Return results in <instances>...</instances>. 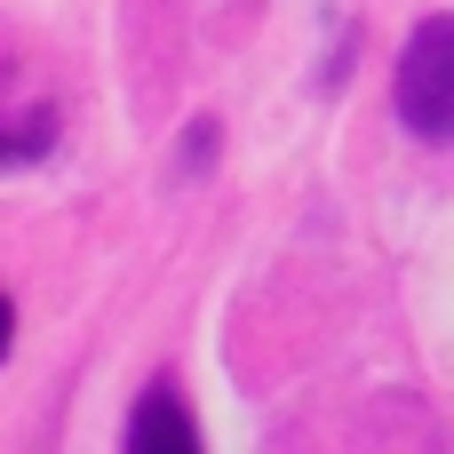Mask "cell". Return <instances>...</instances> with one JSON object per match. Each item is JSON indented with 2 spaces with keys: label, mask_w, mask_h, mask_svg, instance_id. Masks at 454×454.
I'll return each instance as SVG.
<instances>
[{
  "label": "cell",
  "mask_w": 454,
  "mask_h": 454,
  "mask_svg": "<svg viewBox=\"0 0 454 454\" xmlns=\"http://www.w3.org/2000/svg\"><path fill=\"white\" fill-rule=\"evenodd\" d=\"M391 104H399L407 136L454 144V16H423L407 32L399 72H391Z\"/></svg>",
  "instance_id": "1"
},
{
  "label": "cell",
  "mask_w": 454,
  "mask_h": 454,
  "mask_svg": "<svg viewBox=\"0 0 454 454\" xmlns=\"http://www.w3.org/2000/svg\"><path fill=\"white\" fill-rule=\"evenodd\" d=\"M56 104L24 80V64H8L0 56V168H32V160H48L56 152Z\"/></svg>",
  "instance_id": "2"
},
{
  "label": "cell",
  "mask_w": 454,
  "mask_h": 454,
  "mask_svg": "<svg viewBox=\"0 0 454 454\" xmlns=\"http://www.w3.org/2000/svg\"><path fill=\"white\" fill-rule=\"evenodd\" d=\"M120 454H200V423H192V407H184L176 383H152V391L136 399Z\"/></svg>",
  "instance_id": "3"
},
{
  "label": "cell",
  "mask_w": 454,
  "mask_h": 454,
  "mask_svg": "<svg viewBox=\"0 0 454 454\" xmlns=\"http://www.w3.org/2000/svg\"><path fill=\"white\" fill-rule=\"evenodd\" d=\"M8 343H16V303H8V287H0V359H8Z\"/></svg>",
  "instance_id": "4"
}]
</instances>
